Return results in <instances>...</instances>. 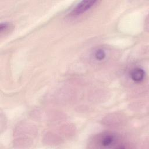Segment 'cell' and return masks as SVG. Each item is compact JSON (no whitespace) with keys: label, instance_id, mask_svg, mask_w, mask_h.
<instances>
[{"label":"cell","instance_id":"5b68a950","mask_svg":"<svg viewBox=\"0 0 149 149\" xmlns=\"http://www.w3.org/2000/svg\"><path fill=\"white\" fill-rule=\"evenodd\" d=\"M10 27V24L7 22H4V23H1L0 25V32L2 33L3 32H5L6 30L9 29Z\"/></svg>","mask_w":149,"mask_h":149},{"label":"cell","instance_id":"7a4b0ae2","mask_svg":"<svg viewBox=\"0 0 149 149\" xmlns=\"http://www.w3.org/2000/svg\"><path fill=\"white\" fill-rule=\"evenodd\" d=\"M98 2L95 0H86L82 1L77 3L72 10L70 15L72 16H77L91 9Z\"/></svg>","mask_w":149,"mask_h":149},{"label":"cell","instance_id":"6da1fadb","mask_svg":"<svg viewBox=\"0 0 149 149\" xmlns=\"http://www.w3.org/2000/svg\"><path fill=\"white\" fill-rule=\"evenodd\" d=\"M90 144L95 148H123L124 144L119 135L113 132H104L95 135Z\"/></svg>","mask_w":149,"mask_h":149},{"label":"cell","instance_id":"277c9868","mask_svg":"<svg viewBox=\"0 0 149 149\" xmlns=\"http://www.w3.org/2000/svg\"><path fill=\"white\" fill-rule=\"evenodd\" d=\"M93 57L97 61H102L107 57L106 51L101 48H97L93 52Z\"/></svg>","mask_w":149,"mask_h":149},{"label":"cell","instance_id":"3957f363","mask_svg":"<svg viewBox=\"0 0 149 149\" xmlns=\"http://www.w3.org/2000/svg\"><path fill=\"white\" fill-rule=\"evenodd\" d=\"M129 74L130 77L133 81L136 83H140L144 79L145 72L143 69L140 67H136L133 68L130 70Z\"/></svg>","mask_w":149,"mask_h":149}]
</instances>
